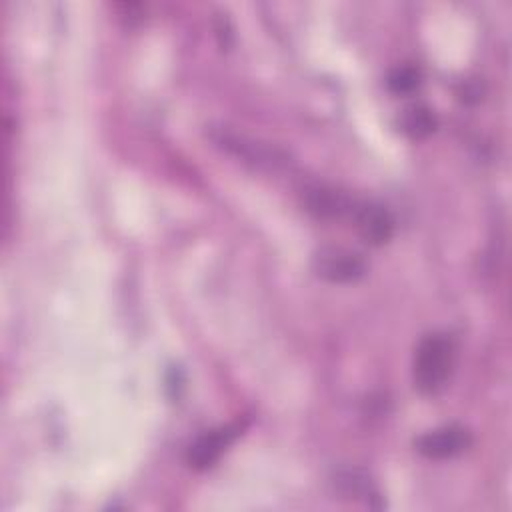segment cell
Wrapping results in <instances>:
<instances>
[{
	"mask_svg": "<svg viewBox=\"0 0 512 512\" xmlns=\"http://www.w3.org/2000/svg\"><path fill=\"white\" fill-rule=\"evenodd\" d=\"M454 368V342L446 334H428L424 336L412 360V378L414 386L422 394L440 392Z\"/></svg>",
	"mask_w": 512,
	"mask_h": 512,
	"instance_id": "6da1fadb",
	"label": "cell"
},
{
	"mask_svg": "<svg viewBox=\"0 0 512 512\" xmlns=\"http://www.w3.org/2000/svg\"><path fill=\"white\" fill-rule=\"evenodd\" d=\"M312 268L320 278L332 284H348L364 276L366 262L358 252L348 248L324 246L314 254Z\"/></svg>",
	"mask_w": 512,
	"mask_h": 512,
	"instance_id": "7a4b0ae2",
	"label": "cell"
},
{
	"mask_svg": "<svg viewBox=\"0 0 512 512\" xmlns=\"http://www.w3.org/2000/svg\"><path fill=\"white\" fill-rule=\"evenodd\" d=\"M472 438L470 432L458 424L450 426H440L430 432H424L422 436L416 438L414 446L416 450L430 458V460H446L462 454L470 446Z\"/></svg>",
	"mask_w": 512,
	"mask_h": 512,
	"instance_id": "3957f363",
	"label": "cell"
},
{
	"mask_svg": "<svg viewBox=\"0 0 512 512\" xmlns=\"http://www.w3.org/2000/svg\"><path fill=\"white\" fill-rule=\"evenodd\" d=\"M238 432H240V428L234 424L212 428V430L204 432L190 444L188 454H186L188 464L194 470L212 468L220 460V456L226 452V448L234 442Z\"/></svg>",
	"mask_w": 512,
	"mask_h": 512,
	"instance_id": "277c9868",
	"label": "cell"
},
{
	"mask_svg": "<svg viewBox=\"0 0 512 512\" xmlns=\"http://www.w3.org/2000/svg\"><path fill=\"white\" fill-rule=\"evenodd\" d=\"M352 220L364 242L372 246L386 244L394 234V218L388 208L376 202H356Z\"/></svg>",
	"mask_w": 512,
	"mask_h": 512,
	"instance_id": "5b68a950",
	"label": "cell"
},
{
	"mask_svg": "<svg viewBox=\"0 0 512 512\" xmlns=\"http://www.w3.org/2000/svg\"><path fill=\"white\" fill-rule=\"evenodd\" d=\"M358 200L348 198L346 194L332 188H308L304 194L306 210L318 218H342L352 216V210Z\"/></svg>",
	"mask_w": 512,
	"mask_h": 512,
	"instance_id": "8992f818",
	"label": "cell"
},
{
	"mask_svg": "<svg viewBox=\"0 0 512 512\" xmlns=\"http://www.w3.org/2000/svg\"><path fill=\"white\" fill-rule=\"evenodd\" d=\"M218 144H222L226 150H230V152H236L238 156H242V158H246V160H252V162H256V164H276L280 158L276 156V152L274 150H270V148H266V146H260V144H256V142H248V140H244L242 136H238V134H228V132H224V130H220L218 132V138H214Z\"/></svg>",
	"mask_w": 512,
	"mask_h": 512,
	"instance_id": "52a82bcc",
	"label": "cell"
},
{
	"mask_svg": "<svg viewBox=\"0 0 512 512\" xmlns=\"http://www.w3.org/2000/svg\"><path fill=\"white\" fill-rule=\"evenodd\" d=\"M438 126L436 114L424 106V104H416L404 110L402 118H400V128L404 134H408L410 138H426L428 134H432Z\"/></svg>",
	"mask_w": 512,
	"mask_h": 512,
	"instance_id": "ba28073f",
	"label": "cell"
},
{
	"mask_svg": "<svg viewBox=\"0 0 512 512\" xmlns=\"http://www.w3.org/2000/svg\"><path fill=\"white\" fill-rule=\"evenodd\" d=\"M336 482L340 484V488H342L346 494H352L354 498H362L366 504L376 506L372 500L378 498V492H376V488L372 486V482H370L364 474H358V472L348 470V472L340 474Z\"/></svg>",
	"mask_w": 512,
	"mask_h": 512,
	"instance_id": "9c48e42d",
	"label": "cell"
},
{
	"mask_svg": "<svg viewBox=\"0 0 512 512\" xmlns=\"http://www.w3.org/2000/svg\"><path fill=\"white\" fill-rule=\"evenodd\" d=\"M420 84V72L414 66H398L388 76V88L394 94H408Z\"/></svg>",
	"mask_w": 512,
	"mask_h": 512,
	"instance_id": "30bf717a",
	"label": "cell"
}]
</instances>
